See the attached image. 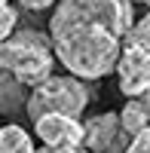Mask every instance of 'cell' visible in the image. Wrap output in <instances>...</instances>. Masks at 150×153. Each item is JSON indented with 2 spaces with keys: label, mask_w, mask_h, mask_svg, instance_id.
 Segmentation results:
<instances>
[{
  "label": "cell",
  "mask_w": 150,
  "mask_h": 153,
  "mask_svg": "<svg viewBox=\"0 0 150 153\" xmlns=\"http://www.w3.org/2000/svg\"><path fill=\"white\" fill-rule=\"evenodd\" d=\"M132 25V0H58L49 16L55 61L77 80H101L117 71L123 37Z\"/></svg>",
  "instance_id": "1"
},
{
  "label": "cell",
  "mask_w": 150,
  "mask_h": 153,
  "mask_svg": "<svg viewBox=\"0 0 150 153\" xmlns=\"http://www.w3.org/2000/svg\"><path fill=\"white\" fill-rule=\"evenodd\" d=\"M55 68V52H52V40L43 31L25 28V31H12L0 43V71L12 74L22 86H40L43 80L52 76Z\"/></svg>",
  "instance_id": "2"
},
{
  "label": "cell",
  "mask_w": 150,
  "mask_h": 153,
  "mask_svg": "<svg viewBox=\"0 0 150 153\" xmlns=\"http://www.w3.org/2000/svg\"><path fill=\"white\" fill-rule=\"evenodd\" d=\"M89 107V86L77 76H49L40 86L31 89L28 95V107H25V117L31 123H37L40 117L49 113H65V117H77Z\"/></svg>",
  "instance_id": "3"
},
{
  "label": "cell",
  "mask_w": 150,
  "mask_h": 153,
  "mask_svg": "<svg viewBox=\"0 0 150 153\" xmlns=\"http://www.w3.org/2000/svg\"><path fill=\"white\" fill-rule=\"evenodd\" d=\"M117 76H120V92L126 98H138L150 86V12L135 19V25L123 37Z\"/></svg>",
  "instance_id": "4"
},
{
  "label": "cell",
  "mask_w": 150,
  "mask_h": 153,
  "mask_svg": "<svg viewBox=\"0 0 150 153\" xmlns=\"http://www.w3.org/2000/svg\"><path fill=\"white\" fill-rule=\"evenodd\" d=\"M83 147L89 153H126L129 141L120 129L117 113H101L92 117L89 123H83Z\"/></svg>",
  "instance_id": "5"
},
{
  "label": "cell",
  "mask_w": 150,
  "mask_h": 153,
  "mask_svg": "<svg viewBox=\"0 0 150 153\" xmlns=\"http://www.w3.org/2000/svg\"><path fill=\"white\" fill-rule=\"evenodd\" d=\"M37 138L43 141V147H83V123L77 117H65V113H49L34 123Z\"/></svg>",
  "instance_id": "6"
},
{
  "label": "cell",
  "mask_w": 150,
  "mask_h": 153,
  "mask_svg": "<svg viewBox=\"0 0 150 153\" xmlns=\"http://www.w3.org/2000/svg\"><path fill=\"white\" fill-rule=\"evenodd\" d=\"M28 86H22L12 74L0 71V117H22L28 107Z\"/></svg>",
  "instance_id": "7"
},
{
  "label": "cell",
  "mask_w": 150,
  "mask_h": 153,
  "mask_svg": "<svg viewBox=\"0 0 150 153\" xmlns=\"http://www.w3.org/2000/svg\"><path fill=\"white\" fill-rule=\"evenodd\" d=\"M0 153H37V147L28 129H22L19 123H6L0 126Z\"/></svg>",
  "instance_id": "8"
},
{
  "label": "cell",
  "mask_w": 150,
  "mask_h": 153,
  "mask_svg": "<svg viewBox=\"0 0 150 153\" xmlns=\"http://www.w3.org/2000/svg\"><path fill=\"white\" fill-rule=\"evenodd\" d=\"M117 120H120V129H123V135H126V138H135L138 132H144L147 126H150L144 107L138 104V98H129V101H126V107L117 113Z\"/></svg>",
  "instance_id": "9"
},
{
  "label": "cell",
  "mask_w": 150,
  "mask_h": 153,
  "mask_svg": "<svg viewBox=\"0 0 150 153\" xmlns=\"http://www.w3.org/2000/svg\"><path fill=\"white\" fill-rule=\"evenodd\" d=\"M16 22H19V12L12 6V0H0V43H3L6 37H12Z\"/></svg>",
  "instance_id": "10"
},
{
  "label": "cell",
  "mask_w": 150,
  "mask_h": 153,
  "mask_svg": "<svg viewBox=\"0 0 150 153\" xmlns=\"http://www.w3.org/2000/svg\"><path fill=\"white\" fill-rule=\"evenodd\" d=\"M126 153H150V126H147L144 132H138L135 138H129Z\"/></svg>",
  "instance_id": "11"
},
{
  "label": "cell",
  "mask_w": 150,
  "mask_h": 153,
  "mask_svg": "<svg viewBox=\"0 0 150 153\" xmlns=\"http://www.w3.org/2000/svg\"><path fill=\"white\" fill-rule=\"evenodd\" d=\"M19 6H25V9H31V12H40V9H49L52 3H58V0H16Z\"/></svg>",
  "instance_id": "12"
},
{
  "label": "cell",
  "mask_w": 150,
  "mask_h": 153,
  "mask_svg": "<svg viewBox=\"0 0 150 153\" xmlns=\"http://www.w3.org/2000/svg\"><path fill=\"white\" fill-rule=\"evenodd\" d=\"M37 153H89L86 147H80V150H74V147H40Z\"/></svg>",
  "instance_id": "13"
},
{
  "label": "cell",
  "mask_w": 150,
  "mask_h": 153,
  "mask_svg": "<svg viewBox=\"0 0 150 153\" xmlns=\"http://www.w3.org/2000/svg\"><path fill=\"white\" fill-rule=\"evenodd\" d=\"M138 104L144 107V113H147V120H150V86H147V89H144V92L138 95Z\"/></svg>",
  "instance_id": "14"
},
{
  "label": "cell",
  "mask_w": 150,
  "mask_h": 153,
  "mask_svg": "<svg viewBox=\"0 0 150 153\" xmlns=\"http://www.w3.org/2000/svg\"><path fill=\"white\" fill-rule=\"evenodd\" d=\"M135 3H144V6H150V0H135Z\"/></svg>",
  "instance_id": "15"
}]
</instances>
